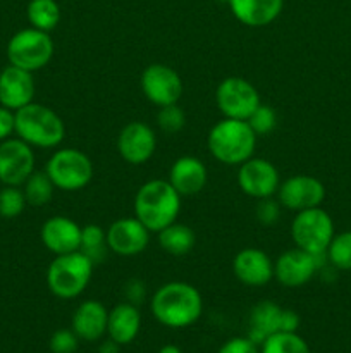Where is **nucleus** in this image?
<instances>
[{"label":"nucleus","mask_w":351,"mask_h":353,"mask_svg":"<svg viewBox=\"0 0 351 353\" xmlns=\"http://www.w3.org/2000/svg\"><path fill=\"white\" fill-rule=\"evenodd\" d=\"M151 314L155 319L171 330H182L202 317L203 299L198 290L184 281L162 285L151 296Z\"/></svg>","instance_id":"1"},{"label":"nucleus","mask_w":351,"mask_h":353,"mask_svg":"<svg viewBox=\"0 0 351 353\" xmlns=\"http://www.w3.org/2000/svg\"><path fill=\"white\" fill-rule=\"evenodd\" d=\"M181 212V195L167 179H150L143 183L134 195V217L147 226L150 233H158L176 223Z\"/></svg>","instance_id":"2"},{"label":"nucleus","mask_w":351,"mask_h":353,"mask_svg":"<svg viewBox=\"0 0 351 353\" xmlns=\"http://www.w3.org/2000/svg\"><path fill=\"white\" fill-rule=\"evenodd\" d=\"M257 138L248 121L224 117L209 131L206 145L212 157L219 162L226 165H241L253 157Z\"/></svg>","instance_id":"3"},{"label":"nucleus","mask_w":351,"mask_h":353,"mask_svg":"<svg viewBox=\"0 0 351 353\" xmlns=\"http://www.w3.org/2000/svg\"><path fill=\"white\" fill-rule=\"evenodd\" d=\"M16 134L31 147L55 148L64 141L65 124L50 107L31 102L16 110Z\"/></svg>","instance_id":"4"},{"label":"nucleus","mask_w":351,"mask_h":353,"mask_svg":"<svg viewBox=\"0 0 351 353\" xmlns=\"http://www.w3.org/2000/svg\"><path fill=\"white\" fill-rule=\"evenodd\" d=\"M93 264L81 250L55 255L47 269V286L52 295L72 300L81 295L93 276Z\"/></svg>","instance_id":"5"},{"label":"nucleus","mask_w":351,"mask_h":353,"mask_svg":"<svg viewBox=\"0 0 351 353\" xmlns=\"http://www.w3.org/2000/svg\"><path fill=\"white\" fill-rule=\"evenodd\" d=\"M45 172L55 188L64 192H79L93 179V162L78 148H61L47 161Z\"/></svg>","instance_id":"6"},{"label":"nucleus","mask_w":351,"mask_h":353,"mask_svg":"<svg viewBox=\"0 0 351 353\" xmlns=\"http://www.w3.org/2000/svg\"><path fill=\"white\" fill-rule=\"evenodd\" d=\"M54 40L47 31L36 28H26L12 34L7 43V59L9 64L24 71H40L54 57Z\"/></svg>","instance_id":"7"},{"label":"nucleus","mask_w":351,"mask_h":353,"mask_svg":"<svg viewBox=\"0 0 351 353\" xmlns=\"http://www.w3.org/2000/svg\"><path fill=\"white\" fill-rule=\"evenodd\" d=\"M334 234L332 217L322 207L299 210L291 223L295 245L312 255H326Z\"/></svg>","instance_id":"8"},{"label":"nucleus","mask_w":351,"mask_h":353,"mask_svg":"<svg viewBox=\"0 0 351 353\" xmlns=\"http://www.w3.org/2000/svg\"><path fill=\"white\" fill-rule=\"evenodd\" d=\"M215 102L222 116L227 119L248 121L262 100L258 90L248 79L231 76L222 79L217 86Z\"/></svg>","instance_id":"9"},{"label":"nucleus","mask_w":351,"mask_h":353,"mask_svg":"<svg viewBox=\"0 0 351 353\" xmlns=\"http://www.w3.org/2000/svg\"><path fill=\"white\" fill-rule=\"evenodd\" d=\"M326 261L327 255H312L295 247L279 255L274 262V278L284 288H301L312 281Z\"/></svg>","instance_id":"10"},{"label":"nucleus","mask_w":351,"mask_h":353,"mask_svg":"<svg viewBox=\"0 0 351 353\" xmlns=\"http://www.w3.org/2000/svg\"><path fill=\"white\" fill-rule=\"evenodd\" d=\"M237 186L244 195L251 199H270L281 186L279 171L270 161L262 157H251L237 169Z\"/></svg>","instance_id":"11"},{"label":"nucleus","mask_w":351,"mask_h":353,"mask_svg":"<svg viewBox=\"0 0 351 353\" xmlns=\"http://www.w3.org/2000/svg\"><path fill=\"white\" fill-rule=\"evenodd\" d=\"M34 172V152L21 138L0 141V181L6 186H21Z\"/></svg>","instance_id":"12"},{"label":"nucleus","mask_w":351,"mask_h":353,"mask_svg":"<svg viewBox=\"0 0 351 353\" xmlns=\"http://www.w3.org/2000/svg\"><path fill=\"white\" fill-rule=\"evenodd\" d=\"M141 92L153 105H171L181 99L182 79L171 65L150 64L141 72Z\"/></svg>","instance_id":"13"},{"label":"nucleus","mask_w":351,"mask_h":353,"mask_svg":"<svg viewBox=\"0 0 351 353\" xmlns=\"http://www.w3.org/2000/svg\"><path fill=\"white\" fill-rule=\"evenodd\" d=\"M277 196L281 207L299 212V210L322 205L323 199H326V186L313 176L296 174L281 183Z\"/></svg>","instance_id":"14"},{"label":"nucleus","mask_w":351,"mask_h":353,"mask_svg":"<svg viewBox=\"0 0 351 353\" xmlns=\"http://www.w3.org/2000/svg\"><path fill=\"white\" fill-rule=\"evenodd\" d=\"M157 148V134L141 121L127 123L117 137L119 155L131 165H143L153 157Z\"/></svg>","instance_id":"15"},{"label":"nucleus","mask_w":351,"mask_h":353,"mask_svg":"<svg viewBox=\"0 0 351 353\" xmlns=\"http://www.w3.org/2000/svg\"><path fill=\"white\" fill-rule=\"evenodd\" d=\"M150 231L136 217H123L114 221L107 230V247L120 257H133L147 250Z\"/></svg>","instance_id":"16"},{"label":"nucleus","mask_w":351,"mask_h":353,"mask_svg":"<svg viewBox=\"0 0 351 353\" xmlns=\"http://www.w3.org/2000/svg\"><path fill=\"white\" fill-rule=\"evenodd\" d=\"M233 271L244 286L260 288L274 278V262L260 248H243L234 257Z\"/></svg>","instance_id":"17"},{"label":"nucleus","mask_w":351,"mask_h":353,"mask_svg":"<svg viewBox=\"0 0 351 353\" xmlns=\"http://www.w3.org/2000/svg\"><path fill=\"white\" fill-rule=\"evenodd\" d=\"M40 238L45 248L54 255L71 254L81 248V228L65 216H54L45 221Z\"/></svg>","instance_id":"18"},{"label":"nucleus","mask_w":351,"mask_h":353,"mask_svg":"<svg viewBox=\"0 0 351 353\" xmlns=\"http://www.w3.org/2000/svg\"><path fill=\"white\" fill-rule=\"evenodd\" d=\"M34 79L33 72L24 71L9 64L0 72V105L10 110H19L21 107L33 102Z\"/></svg>","instance_id":"19"},{"label":"nucleus","mask_w":351,"mask_h":353,"mask_svg":"<svg viewBox=\"0 0 351 353\" xmlns=\"http://www.w3.org/2000/svg\"><path fill=\"white\" fill-rule=\"evenodd\" d=\"M209 179L206 165L193 155H182L171 165L167 181L181 196H193L203 192Z\"/></svg>","instance_id":"20"},{"label":"nucleus","mask_w":351,"mask_h":353,"mask_svg":"<svg viewBox=\"0 0 351 353\" xmlns=\"http://www.w3.org/2000/svg\"><path fill=\"white\" fill-rule=\"evenodd\" d=\"M109 310L98 300H86L72 314V331L83 341H96L107 333Z\"/></svg>","instance_id":"21"},{"label":"nucleus","mask_w":351,"mask_h":353,"mask_svg":"<svg viewBox=\"0 0 351 353\" xmlns=\"http://www.w3.org/2000/svg\"><path fill=\"white\" fill-rule=\"evenodd\" d=\"M227 3L233 16L250 28H262L274 23L284 7V0H227Z\"/></svg>","instance_id":"22"},{"label":"nucleus","mask_w":351,"mask_h":353,"mask_svg":"<svg viewBox=\"0 0 351 353\" xmlns=\"http://www.w3.org/2000/svg\"><path fill=\"white\" fill-rule=\"evenodd\" d=\"M141 327L140 310L134 303L124 302L109 310V321H107V334L116 343L129 345L138 336Z\"/></svg>","instance_id":"23"},{"label":"nucleus","mask_w":351,"mask_h":353,"mask_svg":"<svg viewBox=\"0 0 351 353\" xmlns=\"http://www.w3.org/2000/svg\"><path fill=\"white\" fill-rule=\"evenodd\" d=\"M282 307L270 300L257 303L251 309L250 319H248V338L260 347L268 336L281 331Z\"/></svg>","instance_id":"24"},{"label":"nucleus","mask_w":351,"mask_h":353,"mask_svg":"<svg viewBox=\"0 0 351 353\" xmlns=\"http://www.w3.org/2000/svg\"><path fill=\"white\" fill-rule=\"evenodd\" d=\"M157 234L158 245H160L162 250L174 255V257H182V255L189 254L196 243L195 231L189 226H186V224L178 223V221L165 226Z\"/></svg>","instance_id":"25"},{"label":"nucleus","mask_w":351,"mask_h":353,"mask_svg":"<svg viewBox=\"0 0 351 353\" xmlns=\"http://www.w3.org/2000/svg\"><path fill=\"white\" fill-rule=\"evenodd\" d=\"M26 16L31 28L50 33L61 21V7L55 0H30Z\"/></svg>","instance_id":"26"},{"label":"nucleus","mask_w":351,"mask_h":353,"mask_svg":"<svg viewBox=\"0 0 351 353\" xmlns=\"http://www.w3.org/2000/svg\"><path fill=\"white\" fill-rule=\"evenodd\" d=\"M54 183L48 178L45 171H34L30 178L24 181V196H26L28 205L43 207L54 196Z\"/></svg>","instance_id":"27"},{"label":"nucleus","mask_w":351,"mask_h":353,"mask_svg":"<svg viewBox=\"0 0 351 353\" xmlns=\"http://www.w3.org/2000/svg\"><path fill=\"white\" fill-rule=\"evenodd\" d=\"M107 231L98 224H86L81 228V248L79 250L93 262L98 264L103 261L107 252Z\"/></svg>","instance_id":"28"},{"label":"nucleus","mask_w":351,"mask_h":353,"mask_svg":"<svg viewBox=\"0 0 351 353\" xmlns=\"http://www.w3.org/2000/svg\"><path fill=\"white\" fill-rule=\"evenodd\" d=\"M260 353H310V347L298 333L279 331L260 345Z\"/></svg>","instance_id":"29"},{"label":"nucleus","mask_w":351,"mask_h":353,"mask_svg":"<svg viewBox=\"0 0 351 353\" xmlns=\"http://www.w3.org/2000/svg\"><path fill=\"white\" fill-rule=\"evenodd\" d=\"M327 261L339 271H351V230L334 234L326 252Z\"/></svg>","instance_id":"30"},{"label":"nucleus","mask_w":351,"mask_h":353,"mask_svg":"<svg viewBox=\"0 0 351 353\" xmlns=\"http://www.w3.org/2000/svg\"><path fill=\"white\" fill-rule=\"evenodd\" d=\"M28 205L26 196L19 186H6L0 190V217L3 219H16L21 216L24 207Z\"/></svg>","instance_id":"31"},{"label":"nucleus","mask_w":351,"mask_h":353,"mask_svg":"<svg viewBox=\"0 0 351 353\" xmlns=\"http://www.w3.org/2000/svg\"><path fill=\"white\" fill-rule=\"evenodd\" d=\"M248 124L251 130L255 131L257 137H265V134L272 133L277 124V114L267 103H260L257 109L253 110L250 117H248Z\"/></svg>","instance_id":"32"},{"label":"nucleus","mask_w":351,"mask_h":353,"mask_svg":"<svg viewBox=\"0 0 351 353\" xmlns=\"http://www.w3.org/2000/svg\"><path fill=\"white\" fill-rule=\"evenodd\" d=\"M157 123L164 133L176 134L184 128L186 114L178 103H171V105L160 107L157 114Z\"/></svg>","instance_id":"33"},{"label":"nucleus","mask_w":351,"mask_h":353,"mask_svg":"<svg viewBox=\"0 0 351 353\" xmlns=\"http://www.w3.org/2000/svg\"><path fill=\"white\" fill-rule=\"evenodd\" d=\"M78 334L72 330H57L50 338L52 353H74L78 350Z\"/></svg>","instance_id":"34"},{"label":"nucleus","mask_w":351,"mask_h":353,"mask_svg":"<svg viewBox=\"0 0 351 353\" xmlns=\"http://www.w3.org/2000/svg\"><path fill=\"white\" fill-rule=\"evenodd\" d=\"M257 219L260 221L262 224L265 226H270V224H275L281 217V203L279 200L275 202L274 199H264V200H258V205H257Z\"/></svg>","instance_id":"35"},{"label":"nucleus","mask_w":351,"mask_h":353,"mask_svg":"<svg viewBox=\"0 0 351 353\" xmlns=\"http://www.w3.org/2000/svg\"><path fill=\"white\" fill-rule=\"evenodd\" d=\"M217 353H260L258 345L253 343L248 336H237L227 340Z\"/></svg>","instance_id":"36"},{"label":"nucleus","mask_w":351,"mask_h":353,"mask_svg":"<svg viewBox=\"0 0 351 353\" xmlns=\"http://www.w3.org/2000/svg\"><path fill=\"white\" fill-rule=\"evenodd\" d=\"M12 133H16V112L0 105V141L10 138Z\"/></svg>","instance_id":"37"},{"label":"nucleus","mask_w":351,"mask_h":353,"mask_svg":"<svg viewBox=\"0 0 351 353\" xmlns=\"http://www.w3.org/2000/svg\"><path fill=\"white\" fill-rule=\"evenodd\" d=\"M299 327V316L291 309H282L281 331L284 333H296Z\"/></svg>","instance_id":"38"},{"label":"nucleus","mask_w":351,"mask_h":353,"mask_svg":"<svg viewBox=\"0 0 351 353\" xmlns=\"http://www.w3.org/2000/svg\"><path fill=\"white\" fill-rule=\"evenodd\" d=\"M126 295L129 299V303H140L145 296V285L140 279H131L126 286Z\"/></svg>","instance_id":"39"},{"label":"nucleus","mask_w":351,"mask_h":353,"mask_svg":"<svg viewBox=\"0 0 351 353\" xmlns=\"http://www.w3.org/2000/svg\"><path fill=\"white\" fill-rule=\"evenodd\" d=\"M119 348H120V345L116 343V341L110 340L109 338V340L103 341L102 347H100V353H119Z\"/></svg>","instance_id":"40"},{"label":"nucleus","mask_w":351,"mask_h":353,"mask_svg":"<svg viewBox=\"0 0 351 353\" xmlns=\"http://www.w3.org/2000/svg\"><path fill=\"white\" fill-rule=\"evenodd\" d=\"M158 353H182V350L179 347H176V345H165V347H162Z\"/></svg>","instance_id":"41"}]
</instances>
